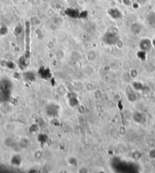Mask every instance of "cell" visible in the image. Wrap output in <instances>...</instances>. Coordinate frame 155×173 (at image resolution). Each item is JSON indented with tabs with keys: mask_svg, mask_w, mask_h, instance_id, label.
<instances>
[{
	"mask_svg": "<svg viewBox=\"0 0 155 173\" xmlns=\"http://www.w3.org/2000/svg\"><path fill=\"white\" fill-rule=\"evenodd\" d=\"M102 41L108 46L116 45L120 41L119 36L115 31H108L102 36Z\"/></svg>",
	"mask_w": 155,
	"mask_h": 173,
	"instance_id": "obj_1",
	"label": "cell"
},
{
	"mask_svg": "<svg viewBox=\"0 0 155 173\" xmlns=\"http://www.w3.org/2000/svg\"><path fill=\"white\" fill-rule=\"evenodd\" d=\"M25 41H26V57H29L31 44V24L26 21L25 23Z\"/></svg>",
	"mask_w": 155,
	"mask_h": 173,
	"instance_id": "obj_2",
	"label": "cell"
},
{
	"mask_svg": "<svg viewBox=\"0 0 155 173\" xmlns=\"http://www.w3.org/2000/svg\"><path fill=\"white\" fill-rule=\"evenodd\" d=\"M139 47L141 50L147 52L150 50L152 47V42L149 39H143L140 41Z\"/></svg>",
	"mask_w": 155,
	"mask_h": 173,
	"instance_id": "obj_3",
	"label": "cell"
},
{
	"mask_svg": "<svg viewBox=\"0 0 155 173\" xmlns=\"http://www.w3.org/2000/svg\"><path fill=\"white\" fill-rule=\"evenodd\" d=\"M65 13L68 17L73 18H79L81 15V13L76 9H72V8H69V9H66L65 10Z\"/></svg>",
	"mask_w": 155,
	"mask_h": 173,
	"instance_id": "obj_4",
	"label": "cell"
},
{
	"mask_svg": "<svg viewBox=\"0 0 155 173\" xmlns=\"http://www.w3.org/2000/svg\"><path fill=\"white\" fill-rule=\"evenodd\" d=\"M108 14L113 18V19H120L122 15L121 12L117 8H112L108 10Z\"/></svg>",
	"mask_w": 155,
	"mask_h": 173,
	"instance_id": "obj_5",
	"label": "cell"
},
{
	"mask_svg": "<svg viewBox=\"0 0 155 173\" xmlns=\"http://www.w3.org/2000/svg\"><path fill=\"white\" fill-rule=\"evenodd\" d=\"M146 20L150 26H155V11L148 13L146 17Z\"/></svg>",
	"mask_w": 155,
	"mask_h": 173,
	"instance_id": "obj_6",
	"label": "cell"
},
{
	"mask_svg": "<svg viewBox=\"0 0 155 173\" xmlns=\"http://www.w3.org/2000/svg\"><path fill=\"white\" fill-rule=\"evenodd\" d=\"M142 28V25L140 24L139 23H134L130 26L131 30L134 33H139L141 31Z\"/></svg>",
	"mask_w": 155,
	"mask_h": 173,
	"instance_id": "obj_7",
	"label": "cell"
},
{
	"mask_svg": "<svg viewBox=\"0 0 155 173\" xmlns=\"http://www.w3.org/2000/svg\"><path fill=\"white\" fill-rule=\"evenodd\" d=\"M133 119H134L135 121L137 123H141V122H142L143 117L141 113L137 112V113H135L134 116H133Z\"/></svg>",
	"mask_w": 155,
	"mask_h": 173,
	"instance_id": "obj_8",
	"label": "cell"
},
{
	"mask_svg": "<svg viewBox=\"0 0 155 173\" xmlns=\"http://www.w3.org/2000/svg\"><path fill=\"white\" fill-rule=\"evenodd\" d=\"M148 1L149 0H135V1L140 5H144L146 4L148 2Z\"/></svg>",
	"mask_w": 155,
	"mask_h": 173,
	"instance_id": "obj_9",
	"label": "cell"
},
{
	"mask_svg": "<svg viewBox=\"0 0 155 173\" xmlns=\"http://www.w3.org/2000/svg\"><path fill=\"white\" fill-rule=\"evenodd\" d=\"M150 157H152V158L155 159V149L152 150V151L150 152Z\"/></svg>",
	"mask_w": 155,
	"mask_h": 173,
	"instance_id": "obj_10",
	"label": "cell"
}]
</instances>
